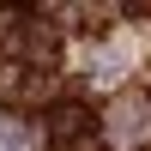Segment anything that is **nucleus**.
Here are the masks:
<instances>
[{
  "label": "nucleus",
  "mask_w": 151,
  "mask_h": 151,
  "mask_svg": "<svg viewBox=\"0 0 151 151\" xmlns=\"http://www.w3.org/2000/svg\"><path fill=\"white\" fill-rule=\"evenodd\" d=\"M145 151H151V145H145Z\"/></svg>",
  "instance_id": "4"
},
{
  "label": "nucleus",
  "mask_w": 151,
  "mask_h": 151,
  "mask_svg": "<svg viewBox=\"0 0 151 151\" xmlns=\"http://www.w3.org/2000/svg\"><path fill=\"white\" fill-rule=\"evenodd\" d=\"M18 103H30V109H55V103H60V79H55V73H24Z\"/></svg>",
  "instance_id": "2"
},
{
  "label": "nucleus",
  "mask_w": 151,
  "mask_h": 151,
  "mask_svg": "<svg viewBox=\"0 0 151 151\" xmlns=\"http://www.w3.org/2000/svg\"><path fill=\"white\" fill-rule=\"evenodd\" d=\"M18 91H24V67L0 55V109H18Z\"/></svg>",
  "instance_id": "3"
},
{
  "label": "nucleus",
  "mask_w": 151,
  "mask_h": 151,
  "mask_svg": "<svg viewBox=\"0 0 151 151\" xmlns=\"http://www.w3.org/2000/svg\"><path fill=\"white\" fill-rule=\"evenodd\" d=\"M48 139H60V145L97 139V109L85 103V97H60V103L48 109Z\"/></svg>",
  "instance_id": "1"
}]
</instances>
